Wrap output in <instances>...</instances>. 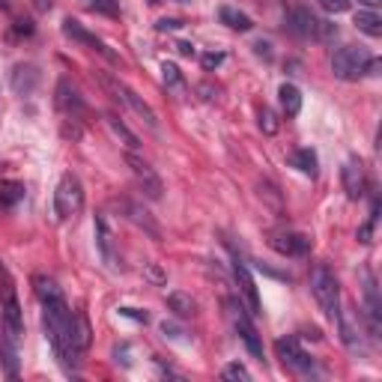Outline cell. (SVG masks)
Returning <instances> with one entry per match:
<instances>
[{"mask_svg": "<svg viewBox=\"0 0 382 382\" xmlns=\"http://www.w3.org/2000/svg\"><path fill=\"white\" fill-rule=\"evenodd\" d=\"M84 209V185L75 174H63L54 191V212L60 221H69Z\"/></svg>", "mask_w": 382, "mask_h": 382, "instance_id": "5", "label": "cell"}, {"mask_svg": "<svg viewBox=\"0 0 382 382\" xmlns=\"http://www.w3.org/2000/svg\"><path fill=\"white\" fill-rule=\"evenodd\" d=\"M126 165L131 170V176H135V183L138 188L147 194L149 200H161V191H165V185H161V179L158 174L152 170V165L147 158H140L138 152H126Z\"/></svg>", "mask_w": 382, "mask_h": 382, "instance_id": "6", "label": "cell"}, {"mask_svg": "<svg viewBox=\"0 0 382 382\" xmlns=\"http://www.w3.org/2000/svg\"><path fill=\"white\" fill-rule=\"evenodd\" d=\"M254 51L260 54V57H266V60H269V57H272V51H269V42H257V45H254Z\"/></svg>", "mask_w": 382, "mask_h": 382, "instance_id": "33", "label": "cell"}, {"mask_svg": "<svg viewBox=\"0 0 382 382\" xmlns=\"http://www.w3.org/2000/svg\"><path fill=\"white\" fill-rule=\"evenodd\" d=\"M221 60H224V54L215 51V54H206V57H203V66H206V69H212V66H218Z\"/></svg>", "mask_w": 382, "mask_h": 382, "instance_id": "32", "label": "cell"}, {"mask_svg": "<svg viewBox=\"0 0 382 382\" xmlns=\"http://www.w3.org/2000/svg\"><path fill=\"white\" fill-rule=\"evenodd\" d=\"M120 313H126V317H131V320H140V322L149 320L147 311H138V308H120Z\"/></svg>", "mask_w": 382, "mask_h": 382, "instance_id": "31", "label": "cell"}, {"mask_svg": "<svg viewBox=\"0 0 382 382\" xmlns=\"http://www.w3.org/2000/svg\"><path fill=\"white\" fill-rule=\"evenodd\" d=\"M0 6H6V0H0Z\"/></svg>", "mask_w": 382, "mask_h": 382, "instance_id": "39", "label": "cell"}, {"mask_svg": "<svg viewBox=\"0 0 382 382\" xmlns=\"http://www.w3.org/2000/svg\"><path fill=\"white\" fill-rule=\"evenodd\" d=\"M365 304H367V320H370V331H379V295H376V281L374 275L365 272Z\"/></svg>", "mask_w": 382, "mask_h": 382, "instance_id": "17", "label": "cell"}, {"mask_svg": "<svg viewBox=\"0 0 382 382\" xmlns=\"http://www.w3.org/2000/svg\"><path fill=\"white\" fill-rule=\"evenodd\" d=\"M361 3H367V6H379L382 0H361Z\"/></svg>", "mask_w": 382, "mask_h": 382, "instance_id": "37", "label": "cell"}, {"mask_svg": "<svg viewBox=\"0 0 382 382\" xmlns=\"http://www.w3.org/2000/svg\"><path fill=\"white\" fill-rule=\"evenodd\" d=\"M218 18H221V24H227L230 30H239V33H248L254 27L251 18H248L245 12H239V9H233V6H221L218 9Z\"/></svg>", "mask_w": 382, "mask_h": 382, "instance_id": "20", "label": "cell"}, {"mask_svg": "<svg viewBox=\"0 0 382 382\" xmlns=\"http://www.w3.org/2000/svg\"><path fill=\"white\" fill-rule=\"evenodd\" d=\"M290 165L293 167H299L302 174H317V152L308 149V147H302V149H295L293 156H290Z\"/></svg>", "mask_w": 382, "mask_h": 382, "instance_id": "23", "label": "cell"}, {"mask_svg": "<svg viewBox=\"0 0 382 382\" xmlns=\"http://www.w3.org/2000/svg\"><path fill=\"white\" fill-rule=\"evenodd\" d=\"M63 33L69 36V39L81 42V45H87V48H93V51H99V54L108 57V60L117 63V54H113L111 48L99 39V36H93L90 30H84V24H81V21H75V18H66V21H63Z\"/></svg>", "mask_w": 382, "mask_h": 382, "instance_id": "11", "label": "cell"}, {"mask_svg": "<svg viewBox=\"0 0 382 382\" xmlns=\"http://www.w3.org/2000/svg\"><path fill=\"white\" fill-rule=\"evenodd\" d=\"M104 122H108V126H111V131H113V135H117L122 143H126V147H129V152H135V149L140 147L138 135H135V131H131V129L126 126V122H122V120L117 117V113H104Z\"/></svg>", "mask_w": 382, "mask_h": 382, "instance_id": "18", "label": "cell"}, {"mask_svg": "<svg viewBox=\"0 0 382 382\" xmlns=\"http://www.w3.org/2000/svg\"><path fill=\"white\" fill-rule=\"evenodd\" d=\"M120 206H122V212H126L129 221H135L138 227H143V230H147L152 239H158V236H161V233H158V224L149 218L147 209H140L138 203H131V200H120Z\"/></svg>", "mask_w": 382, "mask_h": 382, "instance_id": "16", "label": "cell"}, {"mask_svg": "<svg viewBox=\"0 0 382 382\" xmlns=\"http://www.w3.org/2000/svg\"><path fill=\"white\" fill-rule=\"evenodd\" d=\"M221 379H227V382H239V379L248 382V379H251V374H248V370H245V365H239V361H233V365H227V367L221 370Z\"/></svg>", "mask_w": 382, "mask_h": 382, "instance_id": "26", "label": "cell"}, {"mask_svg": "<svg viewBox=\"0 0 382 382\" xmlns=\"http://www.w3.org/2000/svg\"><path fill=\"white\" fill-rule=\"evenodd\" d=\"M260 129L266 131V135H275V131H278V120H275V113L266 108V104L260 108Z\"/></svg>", "mask_w": 382, "mask_h": 382, "instance_id": "27", "label": "cell"}, {"mask_svg": "<svg viewBox=\"0 0 382 382\" xmlns=\"http://www.w3.org/2000/svg\"><path fill=\"white\" fill-rule=\"evenodd\" d=\"M167 308L174 311L176 317H191V313H194V302H191L188 293L174 290V293H167Z\"/></svg>", "mask_w": 382, "mask_h": 382, "instance_id": "22", "label": "cell"}, {"mask_svg": "<svg viewBox=\"0 0 382 382\" xmlns=\"http://www.w3.org/2000/svg\"><path fill=\"white\" fill-rule=\"evenodd\" d=\"M0 365H3L6 376H18V349H15V338H12V334L0 338Z\"/></svg>", "mask_w": 382, "mask_h": 382, "instance_id": "19", "label": "cell"}, {"mask_svg": "<svg viewBox=\"0 0 382 382\" xmlns=\"http://www.w3.org/2000/svg\"><path fill=\"white\" fill-rule=\"evenodd\" d=\"M102 84H104V87H108L113 96H117V99H120L122 104H129V108L135 111L138 117H140L143 122H147L149 129H156V111H152L149 104L143 102V99H140V96H138L135 90H131V87H126V84H122V81H113V78H108V75H104V78H102Z\"/></svg>", "mask_w": 382, "mask_h": 382, "instance_id": "7", "label": "cell"}, {"mask_svg": "<svg viewBox=\"0 0 382 382\" xmlns=\"http://www.w3.org/2000/svg\"><path fill=\"white\" fill-rule=\"evenodd\" d=\"M233 326H236V331H239V338H242V343L248 347V352H251L254 358H260L263 361V343H260V334H257V329H254V322L248 320V313L242 311V304H233Z\"/></svg>", "mask_w": 382, "mask_h": 382, "instance_id": "10", "label": "cell"}, {"mask_svg": "<svg viewBox=\"0 0 382 382\" xmlns=\"http://www.w3.org/2000/svg\"><path fill=\"white\" fill-rule=\"evenodd\" d=\"M149 278H152V281H165V275H161L156 266H149Z\"/></svg>", "mask_w": 382, "mask_h": 382, "instance_id": "36", "label": "cell"}, {"mask_svg": "<svg viewBox=\"0 0 382 382\" xmlns=\"http://www.w3.org/2000/svg\"><path fill=\"white\" fill-rule=\"evenodd\" d=\"M340 179H343V188H347V197L349 200H358L361 194H365V167H361V161L356 156L343 161Z\"/></svg>", "mask_w": 382, "mask_h": 382, "instance_id": "12", "label": "cell"}, {"mask_svg": "<svg viewBox=\"0 0 382 382\" xmlns=\"http://www.w3.org/2000/svg\"><path fill=\"white\" fill-rule=\"evenodd\" d=\"M233 275H236V284H239V290H242L245 302H248V311H251L254 317H260V313H263L260 293H257V284H254L251 272H248V266L242 263V257H239V254H233Z\"/></svg>", "mask_w": 382, "mask_h": 382, "instance_id": "9", "label": "cell"}, {"mask_svg": "<svg viewBox=\"0 0 382 382\" xmlns=\"http://www.w3.org/2000/svg\"><path fill=\"white\" fill-rule=\"evenodd\" d=\"M275 352H278V358L284 361V367L295 370V374H313L311 356L299 347V340H295L293 334H286V338H281L278 343H275Z\"/></svg>", "mask_w": 382, "mask_h": 382, "instance_id": "8", "label": "cell"}, {"mask_svg": "<svg viewBox=\"0 0 382 382\" xmlns=\"http://www.w3.org/2000/svg\"><path fill=\"white\" fill-rule=\"evenodd\" d=\"M269 245L275 248V251H281V254H304L311 248L308 239L299 236V233H272Z\"/></svg>", "mask_w": 382, "mask_h": 382, "instance_id": "14", "label": "cell"}, {"mask_svg": "<svg viewBox=\"0 0 382 382\" xmlns=\"http://www.w3.org/2000/svg\"><path fill=\"white\" fill-rule=\"evenodd\" d=\"M24 197L21 183H0V206H15Z\"/></svg>", "mask_w": 382, "mask_h": 382, "instance_id": "25", "label": "cell"}, {"mask_svg": "<svg viewBox=\"0 0 382 382\" xmlns=\"http://www.w3.org/2000/svg\"><path fill=\"white\" fill-rule=\"evenodd\" d=\"M356 27L361 33H367V36H382V18L376 12H358L356 15Z\"/></svg>", "mask_w": 382, "mask_h": 382, "instance_id": "24", "label": "cell"}, {"mask_svg": "<svg viewBox=\"0 0 382 382\" xmlns=\"http://www.w3.org/2000/svg\"><path fill=\"white\" fill-rule=\"evenodd\" d=\"M320 6L326 9V12H347L349 0H320Z\"/></svg>", "mask_w": 382, "mask_h": 382, "instance_id": "30", "label": "cell"}, {"mask_svg": "<svg viewBox=\"0 0 382 382\" xmlns=\"http://www.w3.org/2000/svg\"><path fill=\"white\" fill-rule=\"evenodd\" d=\"M161 78H165L167 87H176V84L183 81V75H179V69L174 63H161Z\"/></svg>", "mask_w": 382, "mask_h": 382, "instance_id": "28", "label": "cell"}, {"mask_svg": "<svg viewBox=\"0 0 382 382\" xmlns=\"http://www.w3.org/2000/svg\"><path fill=\"white\" fill-rule=\"evenodd\" d=\"M311 293H313V299H317V304L322 308V313H326L329 320L338 317V311H340V284H338L334 272L326 263H317L311 269Z\"/></svg>", "mask_w": 382, "mask_h": 382, "instance_id": "3", "label": "cell"}, {"mask_svg": "<svg viewBox=\"0 0 382 382\" xmlns=\"http://www.w3.org/2000/svg\"><path fill=\"white\" fill-rule=\"evenodd\" d=\"M3 326H6V334H12L18 340L24 334V320H21V304H18L12 286L3 290Z\"/></svg>", "mask_w": 382, "mask_h": 382, "instance_id": "13", "label": "cell"}, {"mask_svg": "<svg viewBox=\"0 0 382 382\" xmlns=\"http://www.w3.org/2000/svg\"><path fill=\"white\" fill-rule=\"evenodd\" d=\"M176 48H179V54H185V57H191V54H194V48H191L188 42H179Z\"/></svg>", "mask_w": 382, "mask_h": 382, "instance_id": "35", "label": "cell"}, {"mask_svg": "<svg viewBox=\"0 0 382 382\" xmlns=\"http://www.w3.org/2000/svg\"><path fill=\"white\" fill-rule=\"evenodd\" d=\"M176 27H179V21H174V18H170V21H167V18H165V21H158V30H176Z\"/></svg>", "mask_w": 382, "mask_h": 382, "instance_id": "34", "label": "cell"}, {"mask_svg": "<svg viewBox=\"0 0 382 382\" xmlns=\"http://www.w3.org/2000/svg\"><path fill=\"white\" fill-rule=\"evenodd\" d=\"M286 30L299 39H317V42H326L334 36V24H329L326 18L313 15L308 6H293L286 12Z\"/></svg>", "mask_w": 382, "mask_h": 382, "instance_id": "4", "label": "cell"}, {"mask_svg": "<svg viewBox=\"0 0 382 382\" xmlns=\"http://www.w3.org/2000/svg\"><path fill=\"white\" fill-rule=\"evenodd\" d=\"M33 290L42 302V326L51 340V347L66 370H78L81 365V347H78V317L69 311L63 290L51 278L36 275Z\"/></svg>", "mask_w": 382, "mask_h": 382, "instance_id": "1", "label": "cell"}, {"mask_svg": "<svg viewBox=\"0 0 382 382\" xmlns=\"http://www.w3.org/2000/svg\"><path fill=\"white\" fill-rule=\"evenodd\" d=\"M96 245H99V251L104 257V263H111L113 266V233H111V224H108V218H104L102 212L96 215Z\"/></svg>", "mask_w": 382, "mask_h": 382, "instance_id": "15", "label": "cell"}, {"mask_svg": "<svg viewBox=\"0 0 382 382\" xmlns=\"http://www.w3.org/2000/svg\"><path fill=\"white\" fill-rule=\"evenodd\" d=\"M278 96H281V108H284L286 117H295V113L302 111V93H299V87H293V84H281Z\"/></svg>", "mask_w": 382, "mask_h": 382, "instance_id": "21", "label": "cell"}, {"mask_svg": "<svg viewBox=\"0 0 382 382\" xmlns=\"http://www.w3.org/2000/svg\"><path fill=\"white\" fill-rule=\"evenodd\" d=\"M90 6L102 9V12H108V15H117L120 12V0H90Z\"/></svg>", "mask_w": 382, "mask_h": 382, "instance_id": "29", "label": "cell"}, {"mask_svg": "<svg viewBox=\"0 0 382 382\" xmlns=\"http://www.w3.org/2000/svg\"><path fill=\"white\" fill-rule=\"evenodd\" d=\"M331 72L340 81H358L365 72H376V60L361 45H343L331 57Z\"/></svg>", "mask_w": 382, "mask_h": 382, "instance_id": "2", "label": "cell"}, {"mask_svg": "<svg viewBox=\"0 0 382 382\" xmlns=\"http://www.w3.org/2000/svg\"><path fill=\"white\" fill-rule=\"evenodd\" d=\"M0 275H6V266L3 263H0Z\"/></svg>", "mask_w": 382, "mask_h": 382, "instance_id": "38", "label": "cell"}]
</instances>
